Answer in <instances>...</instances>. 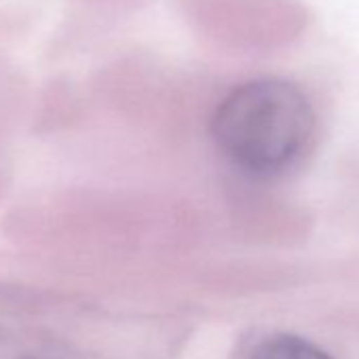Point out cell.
Returning a JSON list of instances; mask_svg holds the SVG:
<instances>
[{
	"label": "cell",
	"mask_w": 359,
	"mask_h": 359,
	"mask_svg": "<svg viewBox=\"0 0 359 359\" xmlns=\"http://www.w3.org/2000/svg\"><path fill=\"white\" fill-rule=\"evenodd\" d=\"M315 116L304 93L281 79L237 85L212 116L220 152L241 171L271 177L290 169L306 150Z\"/></svg>",
	"instance_id": "1"
},
{
	"label": "cell",
	"mask_w": 359,
	"mask_h": 359,
	"mask_svg": "<svg viewBox=\"0 0 359 359\" xmlns=\"http://www.w3.org/2000/svg\"><path fill=\"white\" fill-rule=\"evenodd\" d=\"M250 359H332V355L302 336L279 332L262 338L254 346Z\"/></svg>",
	"instance_id": "2"
}]
</instances>
